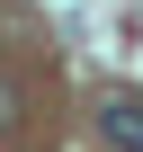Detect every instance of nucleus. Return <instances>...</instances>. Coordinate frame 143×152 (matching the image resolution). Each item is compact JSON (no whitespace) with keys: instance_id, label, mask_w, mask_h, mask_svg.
Segmentation results:
<instances>
[{"instance_id":"f257e3e1","label":"nucleus","mask_w":143,"mask_h":152,"mask_svg":"<svg viewBox=\"0 0 143 152\" xmlns=\"http://www.w3.org/2000/svg\"><path fill=\"white\" fill-rule=\"evenodd\" d=\"M98 134H107V152H143V99H107Z\"/></svg>"},{"instance_id":"f03ea898","label":"nucleus","mask_w":143,"mask_h":152,"mask_svg":"<svg viewBox=\"0 0 143 152\" xmlns=\"http://www.w3.org/2000/svg\"><path fill=\"white\" fill-rule=\"evenodd\" d=\"M18 116H27V90H18V81H9V72H0V134H9V125H18Z\"/></svg>"}]
</instances>
